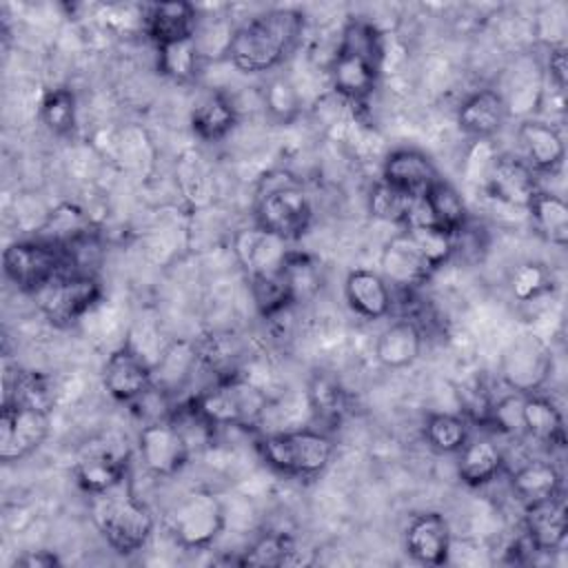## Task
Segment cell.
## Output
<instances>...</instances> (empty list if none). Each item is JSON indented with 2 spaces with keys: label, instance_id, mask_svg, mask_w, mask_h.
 Segmentation results:
<instances>
[{
  "label": "cell",
  "instance_id": "6da1fadb",
  "mask_svg": "<svg viewBox=\"0 0 568 568\" xmlns=\"http://www.w3.org/2000/svg\"><path fill=\"white\" fill-rule=\"evenodd\" d=\"M300 9H268L240 24L226 44V58L242 73H266L277 69L297 47L304 33Z\"/></svg>",
  "mask_w": 568,
  "mask_h": 568
},
{
  "label": "cell",
  "instance_id": "7a4b0ae2",
  "mask_svg": "<svg viewBox=\"0 0 568 568\" xmlns=\"http://www.w3.org/2000/svg\"><path fill=\"white\" fill-rule=\"evenodd\" d=\"M93 521L106 546L118 555L142 550L155 532V515L149 504L133 493L129 479L95 497Z\"/></svg>",
  "mask_w": 568,
  "mask_h": 568
},
{
  "label": "cell",
  "instance_id": "3957f363",
  "mask_svg": "<svg viewBox=\"0 0 568 568\" xmlns=\"http://www.w3.org/2000/svg\"><path fill=\"white\" fill-rule=\"evenodd\" d=\"M189 408L209 430L226 426L248 428L264 417L268 397L257 384L233 373L197 393Z\"/></svg>",
  "mask_w": 568,
  "mask_h": 568
},
{
  "label": "cell",
  "instance_id": "277c9868",
  "mask_svg": "<svg viewBox=\"0 0 568 568\" xmlns=\"http://www.w3.org/2000/svg\"><path fill=\"white\" fill-rule=\"evenodd\" d=\"M255 450L260 453L262 462L280 475L313 479L328 468L335 444L320 428H295L257 437Z\"/></svg>",
  "mask_w": 568,
  "mask_h": 568
},
{
  "label": "cell",
  "instance_id": "5b68a950",
  "mask_svg": "<svg viewBox=\"0 0 568 568\" xmlns=\"http://www.w3.org/2000/svg\"><path fill=\"white\" fill-rule=\"evenodd\" d=\"M226 526V506L222 497L209 488L184 493L164 515L169 537L184 550H206Z\"/></svg>",
  "mask_w": 568,
  "mask_h": 568
},
{
  "label": "cell",
  "instance_id": "8992f818",
  "mask_svg": "<svg viewBox=\"0 0 568 568\" xmlns=\"http://www.w3.org/2000/svg\"><path fill=\"white\" fill-rule=\"evenodd\" d=\"M311 222L313 204L306 191L293 178L268 175L255 197V226L284 242H295L308 231Z\"/></svg>",
  "mask_w": 568,
  "mask_h": 568
},
{
  "label": "cell",
  "instance_id": "52a82bcc",
  "mask_svg": "<svg viewBox=\"0 0 568 568\" xmlns=\"http://www.w3.org/2000/svg\"><path fill=\"white\" fill-rule=\"evenodd\" d=\"M2 271L18 291L36 295L51 280L71 271V266L60 246L33 237L11 242L2 251Z\"/></svg>",
  "mask_w": 568,
  "mask_h": 568
},
{
  "label": "cell",
  "instance_id": "ba28073f",
  "mask_svg": "<svg viewBox=\"0 0 568 568\" xmlns=\"http://www.w3.org/2000/svg\"><path fill=\"white\" fill-rule=\"evenodd\" d=\"M40 313L58 328L78 324L102 297V286L93 273L64 271L36 295Z\"/></svg>",
  "mask_w": 568,
  "mask_h": 568
},
{
  "label": "cell",
  "instance_id": "9c48e42d",
  "mask_svg": "<svg viewBox=\"0 0 568 568\" xmlns=\"http://www.w3.org/2000/svg\"><path fill=\"white\" fill-rule=\"evenodd\" d=\"M552 368L555 357L550 346L541 337L524 333L506 346L499 362V377L510 393L530 395L548 384Z\"/></svg>",
  "mask_w": 568,
  "mask_h": 568
},
{
  "label": "cell",
  "instance_id": "30bf717a",
  "mask_svg": "<svg viewBox=\"0 0 568 568\" xmlns=\"http://www.w3.org/2000/svg\"><path fill=\"white\" fill-rule=\"evenodd\" d=\"M138 453L153 477H175L191 459V439L178 419L158 417L140 428Z\"/></svg>",
  "mask_w": 568,
  "mask_h": 568
},
{
  "label": "cell",
  "instance_id": "8fae6325",
  "mask_svg": "<svg viewBox=\"0 0 568 568\" xmlns=\"http://www.w3.org/2000/svg\"><path fill=\"white\" fill-rule=\"evenodd\" d=\"M73 477L91 497L109 493L129 479V450L120 442L91 439L75 455Z\"/></svg>",
  "mask_w": 568,
  "mask_h": 568
},
{
  "label": "cell",
  "instance_id": "7c38bea8",
  "mask_svg": "<svg viewBox=\"0 0 568 568\" xmlns=\"http://www.w3.org/2000/svg\"><path fill=\"white\" fill-rule=\"evenodd\" d=\"M51 413L2 402L0 408V462L13 464L31 457L49 437Z\"/></svg>",
  "mask_w": 568,
  "mask_h": 568
},
{
  "label": "cell",
  "instance_id": "4fadbf2b",
  "mask_svg": "<svg viewBox=\"0 0 568 568\" xmlns=\"http://www.w3.org/2000/svg\"><path fill=\"white\" fill-rule=\"evenodd\" d=\"M102 386L115 402L135 404L153 390V368L126 342L106 357L102 368Z\"/></svg>",
  "mask_w": 568,
  "mask_h": 568
},
{
  "label": "cell",
  "instance_id": "5bb4252c",
  "mask_svg": "<svg viewBox=\"0 0 568 568\" xmlns=\"http://www.w3.org/2000/svg\"><path fill=\"white\" fill-rule=\"evenodd\" d=\"M539 189L541 186L537 173L530 169V164L510 153L495 155L484 178L486 195L493 202H499L510 209L526 211Z\"/></svg>",
  "mask_w": 568,
  "mask_h": 568
},
{
  "label": "cell",
  "instance_id": "9a60e30c",
  "mask_svg": "<svg viewBox=\"0 0 568 568\" xmlns=\"http://www.w3.org/2000/svg\"><path fill=\"white\" fill-rule=\"evenodd\" d=\"M453 532L448 519L437 510H424L410 517L404 530V548L422 566H444L450 559Z\"/></svg>",
  "mask_w": 568,
  "mask_h": 568
},
{
  "label": "cell",
  "instance_id": "2e32d148",
  "mask_svg": "<svg viewBox=\"0 0 568 568\" xmlns=\"http://www.w3.org/2000/svg\"><path fill=\"white\" fill-rule=\"evenodd\" d=\"M379 268L384 280L402 291H415L417 286L426 284L435 273L433 264L426 260V255L417 248L406 231L393 235L384 244L379 255Z\"/></svg>",
  "mask_w": 568,
  "mask_h": 568
},
{
  "label": "cell",
  "instance_id": "e0dca14e",
  "mask_svg": "<svg viewBox=\"0 0 568 568\" xmlns=\"http://www.w3.org/2000/svg\"><path fill=\"white\" fill-rule=\"evenodd\" d=\"M286 244L288 242H284L273 233H266L260 226L244 229L235 235V253L248 280L280 275L284 271L286 255L291 251L286 248Z\"/></svg>",
  "mask_w": 568,
  "mask_h": 568
},
{
  "label": "cell",
  "instance_id": "ac0fdd59",
  "mask_svg": "<svg viewBox=\"0 0 568 568\" xmlns=\"http://www.w3.org/2000/svg\"><path fill=\"white\" fill-rule=\"evenodd\" d=\"M328 73L333 91L337 95L351 102H364L366 98H371L379 82L382 64L337 44Z\"/></svg>",
  "mask_w": 568,
  "mask_h": 568
},
{
  "label": "cell",
  "instance_id": "d6986e66",
  "mask_svg": "<svg viewBox=\"0 0 568 568\" xmlns=\"http://www.w3.org/2000/svg\"><path fill=\"white\" fill-rule=\"evenodd\" d=\"M506 118V98L497 89H477L462 100L457 109V129L477 142H486L504 129Z\"/></svg>",
  "mask_w": 568,
  "mask_h": 568
},
{
  "label": "cell",
  "instance_id": "ffe728a7",
  "mask_svg": "<svg viewBox=\"0 0 568 568\" xmlns=\"http://www.w3.org/2000/svg\"><path fill=\"white\" fill-rule=\"evenodd\" d=\"M379 180L388 182L390 186L413 197H422L439 180V171L430 160V155H426L424 151L413 146H402V149H393L384 158Z\"/></svg>",
  "mask_w": 568,
  "mask_h": 568
},
{
  "label": "cell",
  "instance_id": "44dd1931",
  "mask_svg": "<svg viewBox=\"0 0 568 568\" xmlns=\"http://www.w3.org/2000/svg\"><path fill=\"white\" fill-rule=\"evenodd\" d=\"M344 300L348 308L368 322L384 320L393 311V291L382 273L371 268H353L344 280Z\"/></svg>",
  "mask_w": 568,
  "mask_h": 568
},
{
  "label": "cell",
  "instance_id": "7402d4cb",
  "mask_svg": "<svg viewBox=\"0 0 568 568\" xmlns=\"http://www.w3.org/2000/svg\"><path fill=\"white\" fill-rule=\"evenodd\" d=\"M517 140L524 149L526 162L535 173L552 175L561 169L566 158V144L557 126L546 120L526 118L517 126Z\"/></svg>",
  "mask_w": 568,
  "mask_h": 568
},
{
  "label": "cell",
  "instance_id": "603a6c76",
  "mask_svg": "<svg viewBox=\"0 0 568 568\" xmlns=\"http://www.w3.org/2000/svg\"><path fill=\"white\" fill-rule=\"evenodd\" d=\"M568 532L564 497H550L524 506V537L537 552H555L564 546Z\"/></svg>",
  "mask_w": 568,
  "mask_h": 568
},
{
  "label": "cell",
  "instance_id": "cb8c5ba5",
  "mask_svg": "<svg viewBox=\"0 0 568 568\" xmlns=\"http://www.w3.org/2000/svg\"><path fill=\"white\" fill-rule=\"evenodd\" d=\"M424 348V333L422 328L410 320L402 317L397 322H390L375 342V357L384 368L402 371L413 366Z\"/></svg>",
  "mask_w": 568,
  "mask_h": 568
},
{
  "label": "cell",
  "instance_id": "d4e9b609",
  "mask_svg": "<svg viewBox=\"0 0 568 568\" xmlns=\"http://www.w3.org/2000/svg\"><path fill=\"white\" fill-rule=\"evenodd\" d=\"M144 31L155 47L193 38L197 31V11L191 2H155L144 13Z\"/></svg>",
  "mask_w": 568,
  "mask_h": 568
},
{
  "label": "cell",
  "instance_id": "484cf974",
  "mask_svg": "<svg viewBox=\"0 0 568 568\" xmlns=\"http://www.w3.org/2000/svg\"><path fill=\"white\" fill-rule=\"evenodd\" d=\"M504 468L501 448L488 437H468L457 453V475L468 488H481L497 479Z\"/></svg>",
  "mask_w": 568,
  "mask_h": 568
},
{
  "label": "cell",
  "instance_id": "4316f807",
  "mask_svg": "<svg viewBox=\"0 0 568 568\" xmlns=\"http://www.w3.org/2000/svg\"><path fill=\"white\" fill-rule=\"evenodd\" d=\"M521 430L548 448H561L566 444L564 415L557 404L541 395H521Z\"/></svg>",
  "mask_w": 568,
  "mask_h": 568
},
{
  "label": "cell",
  "instance_id": "83f0119b",
  "mask_svg": "<svg viewBox=\"0 0 568 568\" xmlns=\"http://www.w3.org/2000/svg\"><path fill=\"white\" fill-rule=\"evenodd\" d=\"M513 495L524 504L544 501L561 495L564 479L559 468L548 459H530L510 475Z\"/></svg>",
  "mask_w": 568,
  "mask_h": 568
},
{
  "label": "cell",
  "instance_id": "f1b7e54d",
  "mask_svg": "<svg viewBox=\"0 0 568 568\" xmlns=\"http://www.w3.org/2000/svg\"><path fill=\"white\" fill-rule=\"evenodd\" d=\"M237 124V109L224 93L202 98L191 111V131L202 142L224 140Z\"/></svg>",
  "mask_w": 568,
  "mask_h": 568
},
{
  "label": "cell",
  "instance_id": "f546056e",
  "mask_svg": "<svg viewBox=\"0 0 568 568\" xmlns=\"http://www.w3.org/2000/svg\"><path fill=\"white\" fill-rule=\"evenodd\" d=\"M306 402L315 422L335 426L348 410V393L344 384L326 371H315L306 382Z\"/></svg>",
  "mask_w": 568,
  "mask_h": 568
},
{
  "label": "cell",
  "instance_id": "4dcf8cb0",
  "mask_svg": "<svg viewBox=\"0 0 568 568\" xmlns=\"http://www.w3.org/2000/svg\"><path fill=\"white\" fill-rule=\"evenodd\" d=\"M58 399L55 384L49 375L38 371H20L4 373V397L2 402H16L22 406L40 408L47 413H53Z\"/></svg>",
  "mask_w": 568,
  "mask_h": 568
},
{
  "label": "cell",
  "instance_id": "1f68e13d",
  "mask_svg": "<svg viewBox=\"0 0 568 568\" xmlns=\"http://www.w3.org/2000/svg\"><path fill=\"white\" fill-rule=\"evenodd\" d=\"M526 213L530 215L535 231L546 242L559 248L568 244V204L561 195L539 189L530 200Z\"/></svg>",
  "mask_w": 568,
  "mask_h": 568
},
{
  "label": "cell",
  "instance_id": "d6a6232c",
  "mask_svg": "<svg viewBox=\"0 0 568 568\" xmlns=\"http://www.w3.org/2000/svg\"><path fill=\"white\" fill-rule=\"evenodd\" d=\"M158 49V71L178 82V84H189L195 82L202 69V60H204V51L197 42V38H186V40H178L171 44H162L155 47Z\"/></svg>",
  "mask_w": 568,
  "mask_h": 568
},
{
  "label": "cell",
  "instance_id": "836d02e7",
  "mask_svg": "<svg viewBox=\"0 0 568 568\" xmlns=\"http://www.w3.org/2000/svg\"><path fill=\"white\" fill-rule=\"evenodd\" d=\"M93 233L95 231L91 226V220L82 209H78L75 204H60L47 215L44 224L38 231V240L67 248Z\"/></svg>",
  "mask_w": 568,
  "mask_h": 568
},
{
  "label": "cell",
  "instance_id": "e575fe53",
  "mask_svg": "<svg viewBox=\"0 0 568 568\" xmlns=\"http://www.w3.org/2000/svg\"><path fill=\"white\" fill-rule=\"evenodd\" d=\"M424 200L430 209L433 222L437 226H442L444 231H448L450 235H457L464 231V226L468 224V206L462 197V193L446 182L444 178H439L426 193Z\"/></svg>",
  "mask_w": 568,
  "mask_h": 568
},
{
  "label": "cell",
  "instance_id": "d590c367",
  "mask_svg": "<svg viewBox=\"0 0 568 568\" xmlns=\"http://www.w3.org/2000/svg\"><path fill=\"white\" fill-rule=\"evenodd\" d=\"M38 118L49 133L58 138H69L78 126L75 93L69 87L47 89L38 106Z\"/></svg>",
  "mask_w": 568,
  "mask_h": 568
},
{
  "label": "cell",
  "instance_id": "8d00e7d4",
  "mask_svg": "<svg viewBox=\"0 0 568 568\" xmlns=\"http://www.w3.org/2000/svg\"><path fill=\"white\" fill-rule=\"evenodd\" d=\"M470 437V426L464 415L457 413H430L424 422L426 444L442 455H457Z\"/></svg>",
  "mask_w": 568,
  "mask_h": 568
},
{
  "label": "cell",
  "instance_id": "74e56055",
  "mask_svg": "<svg viewBox=\"0 0 568 568\" xmlns=\"http://www.w3.org/2000/svg\"><path fill=\"white\" fill-rule=\"evenodd\" d=\"M508 284H510V295L519 304H530L541 300L544 295H550L557 286V280L552 268H548V264L528 260L513 271Z\"/></svg>",
  "mask_w": 568,
  "mask_h": 568
},
{
  "label": "cell",
  "instance_id": "f35d334b",
  "mask_svg": "<svg viewBox=\"0 0 568 568\" xmlns=\"http://www.w3.org/2000/svg\"><path fill=\"white\" fill-rule=\"evenodd\" d=\"M415 200L417 197L390 186L388 182L377 180L368 191V213L375 220L397 224V226H406Z\"/></svg>",
  "mask_w": 568,
  "mask_h": 568
},
{
  "label": "cell",
  "instance_id": "ab89813d",
  "mask_svg": "<svg viewBox=\"0 0 568 568\" xmlns=\"http://www.w3.org/2000/svg\"><path fill=\"white\" fill-rule=\"evenodd\" d=\"M295 555V541L286 532H262L253 539L237 564L242 566H284Z\"/></svg>",
  "mask_w": 568,
  "mask_h": 568
},
{
  "label": "cell",
  "instance_id": "60d3db41",
  "mask_svg": "<svg viewBox=\"0 0 568 568\" xmlns=\"http://www.w3.org/2000/svg\"><path fill=\"white\" fill-rule=\"evenodd\" d=\"M264 109L277 124H291L302 111L297 87L286 75H275L264 89Z\"/></svg>",
  "mask_w": 568,
  "mask_h": 568
},
{
  "label": "cell",
  "instance_id": "b9f144b4",
  "mask_svg": "<svg viewBox=\"0 0 568 568\" xmlns=\"http://www.w3.org/2000/svg\"><path fill=\"white\" fill-rule=\"evenodd\" d=\"M404 231L413 237V242L426 255V260L433 264L435 271L455 255V235H450L437 224H419V226H408Z\"/></svg>",
  "mask_w": 568,
  "mask_h": 568
},
{
  "label": "cell",
  "instance_id": "7bdbcfd3",
  "mask_svg": "<svg viewBox=\"0 0 568 568\" xmlns=\"http://www.w3.org/2000/svg\"><path fill=\"white\" fill-rule=\"evenodd\" d=\"M284 277L288 282V288L293 293L295 302H302L304 297L313 295L320 286V271L311 255L302 251H288L286 264H284Z\"/></svg>",
  "mask_w": 568,
  "mask_h": 568
},
{
  "label": "cell",
  "instance_id": "ee69618b",
  "mask_svg": "<svg viewBox=\"0 0 568 568\" xmlns=\"http://www.w3.org/2000/svg\"><path fill=\"white\" fill-rule=\"evenodd\" d=\"M546 71L550 82L559 93L566 91L568 82V60H566V47L564 44H550L548 49V60H546Z\"/></svg>",
  "mask_w": 568,
  "mask_h": 568
},
{
  "label": "cell",
  "instance_id": "f6af8a7d",
  "mask_svg": "<svg viewBox=\"0 0 568 568\" xmlns=\"http://www.w3.org/2000/svg\"><path fill=\"white\" fill-rule=\"evenodd\" d=\"M60 557L53 550H27L16 559V566H24V568H55L60 566Z\"/></svg>",
  "mask_w": 568,
  "mask_h": 568
}]
</instances>
